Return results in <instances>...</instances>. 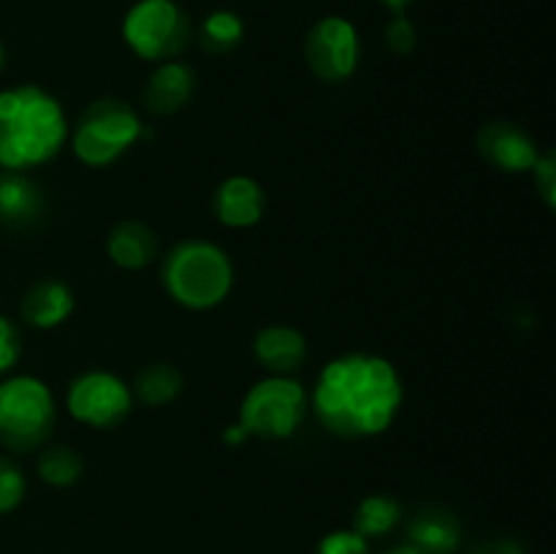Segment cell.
Returning <instances> with one entry per match:
<instances>
[{
    "instance_id": "obj_1",
    "label": "cell",
    "mask_w": 556,
    "mask_h": 554,
    "mask_svg": "<svg viewBox=\"0 0 556 554\" xmlns=\"http://www.w3.org/2000/svg\"><path fill=\"white\" fill-rule=\"evenodd\" d=\"M405 402V383L394 362L378 353H342L315 378L309 407L334 438L367 440L389 432Z\"/></svg>"
},
{
    "instance_id": "obj_2",
    "label": "cell",
    "mask_w": 556,
    "mask_h": 554,
    "mask_svg": "<svg viewBox=\"0 0 556 554\" xmlns=\"http://www.w3.org/2000/svg\"><path fill=\"white\" fill-rule=\"evenodd\" d=\"M68 117L52 92L36 85L0 90V168L30 172L43 166L68 141Z\"/></svg>"
},
{
    "instance_id": "obj_3",
    "label": "cell",
    "mask_w": 556,
    "mask_h": 554,
    "mask_svg": "<svg viewBox=\"0 0 556 554\" xmlns=\"http://www.w3.org/2000/svg\"><path fill=\"white\" fill-rule=\"evenodd\" d=\"M231 255L210 239H185L174 244L161 266V282L168 297L185 310L220 307L233 288Z\"/></svg>"
},
{
    "instance_id": "obj_4",
    "label": "cell",
    "mask_w": 556,
    "mask_h": 554,
    "mask_svg": "<svg viewBox=\"0 0 556 554\" xmlns=\"http://www.w3.org/2000/svg\"><path fill=\"white\" fill-rule=\"evenodd\" d=\"M144 136L139 112L123 98H98L81 112L74 128H68L71 152L90 168H106L117 163L130 147Z\"/></svg>"
},
{
    "instance_id": "obj_5",
    "label": "cell",
    "mask_w": 556,
    "mask_h": 554,
    "mask_svg": "<svg viewBox=\"0 0 556 554\" xmlns=\"http://www.w3.org/2000/svg\"><path fill=\"white\" fill-rule=\"evenodd\" d=\"M58 400L47 380L11 375L0 380V443L16 454L38 451L52 438Z\"/></svg>"
},
{
    "instance_id": "obj_6",
    "label": "cell",
    "mask_w": 556,
    "mask_h": 554,
    "mask_svg": "<svg viewBox=\"0 0 556 554\" xmlns=\"http://www.w3.org/2000/svg\"><path fill=\"white\" fill-rule=\"evenodd\" d=\"M309 407V394L291 375H266L239 405V427L248 438L288 440L302 427V418Z\"/></svg>"
},
{
    "instance_id": "obj_7",
    "label": "cell",
    "mask_w": 556,
    "mask_h": 554,
    "mask_svg": "<svg viewBox=\"0 0 556 554\" xmlns=\"http://www.w3.org/2000/svg\"><path fill=\"white\" fill-rule=\"evenodd\" d=\"M193 25L177 0H139L123 16V38L136 58L147 63L179 60L190 47Z\"/></svg>"
},
{
    "instance_id": "obj_8",
    "label": "cell",
    "mask_w": 556,
    "mask_h": 554,
    "mask_svg": "<svg viewBox=\"0 0 556 554\" xmlns=\"http://www.w3.org/2000/svg\"><path fill=\"white\" fill-rule=\"evenodd\" d=\"M130 386L109 369H87L65 389V411L90 429H114L134 411Z\"/></svg>"
},
{
    "instance_id": "obj_9",
    "label": "cell",
    "mask_w": 556,
    "mask_h": 554,
    "mask_svg": "<svg viewBox=\"0 0 556 554\" xmlns=\"http://www.w3.org/2000/svg\"><path fill=\"white\" fill-rule=\"evenodd\" d=\"M358 58H362V43L351 20L324 16L309 27L307 41H304V60L320 81H329V85L348 81L356 74Z\"/></svg>"
},
{
    "instance_id": "obj_10",
    "label": "cell",
    "mask_w": 556,
    "mask_h": 554,
    "mask_svg": "<svg viewBox=\"0 0 556 554\" xmlns=\"http://www.w3.org/2000/svg\"><path fill=\"white\" fill-rule=\"evenodd\" d=\"M478 152L489 166L500 168V172L530 174L543 150L538 147L535 136L527 134L521 125L494 119L478 130Z\"/></svg>"
},
{
    "instance_id": "obj_11",
    "label": "cell",
    "mask_w": 556,
    "mask_h": 554,
    "mask_svg": "<svg viewBox=\"0 0 556 554\" xmlns=\"http://www.w3.org/2000/svg\"><path fill=\"white\" fill-rule=\"evenodd\" d=\"M212 215L226 228H253L264 221L266 193L258 179L248 174H231L212 193Z\"/></svg>"
},
{
    "instance_id": "obj_12",
    "label": "cell",
    "mask_w": 556,
    "mask_h": 554,
    "mask_svg": "<svg viewBox=\"0 0 556 554\" xmlns=\"http://www.w3.org/2000/svg\"><path fill=\"white\" fill-rule=\"evenodd\" d=\"M195 92V71L182 60H166L157 63L155 71L147 79L141 101L144 109L155 117H168L177 114L179 109L188 106Z\"/></svg>"
},
{
    "instance_id": "obj_13",
    "label": "cell",
    "mask_w": 556,
    "mask_h": 554,
    "mask_svg": "<svg viewBox=\"0 0 556 554\" xmlns=\"http://www.w3.org/2000/svg\"><path fill=\"white\" fill-rule=\"evenodd\" d=\"M253 356L266 375H293L309 356L307 337L288 324H269L253 337Z\"/></svg>"
},
{
    "instance_id": "obj_14",
    "label": "cell",
    "mask_w": 556,
    "mask_h": 554,
    "mask_svg": "<svg viewBox=\"0 0 556 554\" xmlns=\"http://www.w3.org/2000/svg\"><path fill=\"white\" fill-rule=\"evenodd\" d=\"M76 299L68 282L58 280V277H43V280L33 282L25 291L20 304L22 320L33 329H58L65 320L74 315Z\"/></svg>"
},
{
    "instance_id": "obj_15",
    "label": "cell",
    "mask_w": 556,
    "mask_h": 554,
    "mask_svg": "<svg viewBox=\"0 0 556 554\" xmlns=\"http://www.w3.org/2000/svg\"><path fill=\"white\" fill-rule=\"evenodd\" d=\"M43 215V193L25 172L0 168V226L27 228Z\"/></svg>"
},
{
    "instance_id": "obj_16",
    "label": "cell",
    "mask_w": 556,
    "mask_h": 554,
    "mask_svg": "<svg viewBox=\"0 0 556 554\" xmlns=\"http://www.w3.org/2000/svg\"><path fill=\"white\" fill-rule=\"evenodd\" d=\"M106 255L125 272H139L157 259V237L147 223L123 221L109 231Z\"/></svg>"
},
{
    "instance_id": "obj_17",
    "label": "cell",
    "mask_w": 556,
    "mask_h": 554,
    "mask_svg": "<svg viewBox=\"0 0 556 554\" xmlns=\"http://www.w3.org/2000/svg\"><path fill=\"white\" fill-rule=\"evenodd\" d=\"M407 541L427 554H454L462 546V527L448 511L427 508L410 519Z\"/></svg>"
},
{
    "instance_id": "obj_18",
    "label": "cell",
    "mask_w": 556,
    "mask_h": 554,
    "mask_svg": "<svg viewBox=\"0 0 556 554\" xmlns=\"http://www.w3.org/2000/svg\"><path fill=\"white\" fill-rule=\"evenodd\" d=\"M182 386L185 378L174 364L155 362L136 373L130 394H134V402H141L147 407H163L172 405L182 394Z\"/></svg>"
},
{
    "instance_id": "obj_19",
    "label": "cell",
    "mask_w": 556,
    "mask_h": 554,
    "mask_svg": "<svg viewBox=\"0 0 556 554\" xmlns=\"http://www.w3.org/2000/svg\"><path fill=\"white\" fill-rule=\"evenodd\" d=\"M402 521V505L396 503L389 494H367L362 503L353 511V527L358 536L369 538H383L396 530Z\"/></svg>"
},
{
    "instance_id": "obj_20",
    "label": "cell",
    "mask_w": 556,
    "mask_h": 554,
    "mask_svg": "<svg viewBox=\"0 0 556 554\" xmlns=\"http://www.w3.org/2000/svg\"><path fill=\"white\" fill-rule=\"evenodd\" d=\"M38 478L43 483L54 489H68L74 487L76 481L85 473V459H81L79 451L74 445H43L41 454H38Z\"/></svg>"
},
{
    "instance_id": "obj_21",
    "label": "cell",
    "mask_w": 556,
    "mask_h": 554,
    "mask_svg": "<svg viewBox=\"0 0 556 554\" xmlns=\"http://www.w3.org/2000/svg\"><path fill=\"white\" fill-rule=\"evenodd\" d=\"M244 38V22L237 11L217 9L204 16L199 27L201 49L210 54H228L242 43Z\"/></svg>"
},
{
    "instance_id": "obj_22",
    "label": "cell",
    "mask_w": 556,
    "mask_h": 554,
    "mask_svg": "<svg viewBox=\"0 0 556 554\" xmlns=\"http://www.w3.org/2000/svg\"><path fill=\"white\" fill-rule=\"evenodd\" d=\"M27 494V478L22 467L9 456H0V516L22 505Z\"/></svg>"
},
{
    "instance_id": "obj_23",
    "label": "cell",
    "mask_w": 556,
    "mask_h": 554,
    "mask_svg": "<svg viewBox=\"0 0 556 554\" xmlns=\"http://www.w3.org/2000/svg\"><path fill=\"white\" fill-rule=\"evenodd\" d=\"M315 554H372L369 541L356 530H334L320 538Z\"/></svg>"
},
{
    "instance_id": "obj_24",
    "label": "cell",
    "mask_w": 556,
    "mask_h": 554,
    "mask_svg": "<svg viewBox=\"0 0 556 554\" xmlns=\"http://www.w3.org/2000/svg\"><path fill=\"white\" fill-rule=\"evenodd\" d=\"M530 174H532V179H535V190H538V196L543 199V204H546L548 210H554L556 206V155H554V150H543Z\"/></svg>"
},
{
    "instance_id": "obj_25",
    "label": "cell",
    "mask_w": 556,
    "mask_h": 554,
    "mask_svg": "<svg viewBox=\"0 0 556 554\" xmlns=\"http://www.w3.org/2000/svg\"><path fill=\"white\" fill-rule=\"evenodd\" d=\"M386 43L394 54H410L418 43L416 25L405 14H394V20L386 25Z\"/></svg>"
},
{
    "instance_id": "obj_26",
    "label": "cell",
    "mask_w": 556,
    "mask_h": 554,
    "mask_svg": "<svg viewBox=\"0 0 556 554\" xmlns=\"http://www.w3.org/2000/svg\"><path fill=\"white\" fill-rule=\"evenodd\" d=\"M22 342H20V329L11 324V318L0 315V375L9 373L16 362H20Z\"/></svg>"
},
{
    "instance_id": "obj_27",
    "label": "cell",
    "mask_w": 556,
    "mask_h": 554,
    "mask_svg": "<svg viewBox=\"0 0 556 554\" xmlns=\"http://www.w3.org/2000/svg\"><path fill=\"white\" fill-rule=\"evenodd\" d=\"M248 440V432H244L239 424H233V427H226V432H223V443H231V445H239Z\"/></svg>"
},
{
    "instance_id": "obj_28",
    "label": "cell",
    "mask_w": 556,
    "mask_h": 554,
    "mask_svg": "<svg viewBox=\"0 0 556 554\" xmlns=\"http://www.w3.org/2000/svg\"><path fill=\"white\" fill-rule=\"evenodd\" d=\"M383 554H427L424 552V549H418L416 543H410V541H405V543H396V546H391V549H386Z\"/></svg>"
},
{
    "instance_id": "obj_29",
    "label": "cell",
    "mask_w": 556,
    "mask_h": 554,
    "mask_svg": "<svg viewBox=\"0 0 556 554\" xmlns=\"http://www.w3.org/2000/svg\"><path fill=\"white\" fill-rule=\"evenodd\" d=\"M378 3H383L386 9L394 11V14H405L407 5H413V3H416V0H378Z\"/></svg>"
},
{
    "instance_id": "obj_30",
    "label": "cell",
    "mask_w": 556,
    "mask_h": 554,
    "mask_svg": "<svg viewBox=\"0 0 556 554\" xmlns=\"http://www.w3.org/2000/svg\"><path fill=\"white\" fill-rule=\"evenodd\" d=\"M5 65V49H3V43H0V68H3Z\"/></svg>"
}]
</instances>
